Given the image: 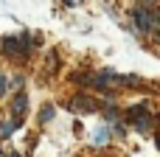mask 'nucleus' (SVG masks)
Listing matches in <instances>:
<instances>
[{
    "instance_id": "1",
    "label": "nucleus",
    "mask_w": 160,
    "mask_h": 157,
    "mask_svg": "<svg viewBox=\"0 0 160 157\" xmlns=\"http://www.w3.org/2000/svg\"><path fill=\"white\" fill-rule=\"evenodd\" d=\"M132 22L138 25V31L149 34V31L160 28V11L146 8V6H135V11H132Z\"/></svg>"
},
{
    "instance_id": "4",
    "label": "nucleus",
    "mask_w": 160,
    "mask_h": 157,
    "mask_svg": "<svg viewBox=\"0 0 160 157\" xmlns=\"http://www.w3.org/2000/svg\"><path fill=\"white\" fill-rule=\"evenodd\" d=\"M25 107H28V98H25V93L20 90V93H17V98H14V107H11V112H17V121H22Z\"/></svg>"
},
{
    "instance_id": "8",
    "label": "nucleus",
    "mask_w": 160,
    "mask_h": 157,
    "mask_svg": "<svg viewBox=\"0 0 160 157\" xmlns=\"http://www.w3.org/2000/svg\"><path fill=\"white\" fill-rule=\"evenodd\" d=\"M3 93H6V76L0 73V96H3Z\"/></svg>"
},
{
    "instance_id": "7",
    "label": "nucleus",
    "mask_w": 160,
    "mask_h": 157,
    "mask_svg": "<svg viewBox=\"0 0 160 157\" xmlns=\"http://www.w3.org/2000/svg\"><path fill=\"white\" fill-rule=\"evenodd\" d=\"M51 118H53V107H45V110L39 112V121L45 124V121H51Z\"/></svg>"
},
{
    "instance_id": "5",
    "label": "nucleus",
    "mask_w": 160,
    "mask_h": 157,
    "mask_svg": "<svg viewBox=\"0 0 160 157\" xmlns=\"http://www.w3.org/2000/svg\"><path fill=\"white\" fill-rule=\"evenodd\" d=\"M73 110H82V112H93V110H98V104H96L93 98H84V96H82V98H76V101H73Z\"/></svg>"
},
{
    "instance_id": "10",
    "label": "nucleus",
    "mask_w": 160,
    "mask_h": 157,
    "mask_svg": "<svg viewBox=\"0 0 160 157\" xmlns=\"http://www.w3.org/2000/svg\"><path fill=\"white\" fill-rule=\"evenodd\" d=\"M65 3H76V0H65Z\"/></svg>"
},
{
    "instance_id": "2",
    "label": "nucleus",
    "mask_w": 160,
    "mask_h": 157,
    "mask_svg": "<svg viewBox=\"0 0 160 157\" xmlns=\"http://www.w3.org/2000/svg\"><path fill=\"white\" fill-rule=\"evenodd\" d=\"M141 132H149V126H152V118H149V110L143 107V104H135L132 110H129V115H127Z\"/></svg>"
},
{
    "instance_id": "3",
    "label": "nucleus",
    "mask_w": 160,
    "mask_h": 157,
    "mask_svg": "<svg viewBox=\"0 0 160 157\" xmlns=\"http://www.w3.org/2000/svg\"><path fill=\"white\" fill-rule=\"evenodd\" d=\"M28 45H31V37H6L3 39V51L6 53H28Z\"/></svg>"
},
{
    "instance_id": "11",
    "label": "nucleus",
    "mask_w": 160,
    "mask_h": 157,
    "mask_svg": "<svg viewBox=\"0 0 160 157\" xmlns=\"http://www.w3.org/2000/svg\"><path fill=\"white\" fill-rule=\"evenodd\" d=\"M158 149H160V138H158Z\"/></svg>"
},
{
    "instance_id": "9",
    "label": "nucleus",
    "mask_w": 160,
    "mask_h": 157,
    "mask_svg": "<svg viewBox=\"0 0 160 157\" xmlns=\"http://www.w3.org/2000/svg\"><path fill=\"white\" fill-rule=\"evenodd\" d=\"M152 3H158V0H143V3H141V6H146V8H149V6H152Z\"/></svg>"
},
{
    "instance_id": "6",
    "label": "nucleus",
    "mask_w": 160,
    "mask_h": 157,
    "mask_svg": "<svg viewBox=\"0 0 160 157\" xmlns=\"http://www.w3.org/2000/svg\"><path fill=\"white\" fill-rule=\"evenodd\" d=\"M93 140H96V143H107V140H110V126H101V129L96 132Z\"/></svg>"
}]
</instances>
